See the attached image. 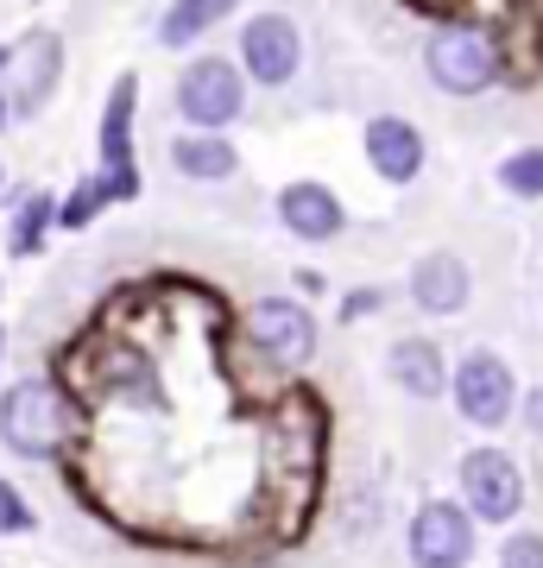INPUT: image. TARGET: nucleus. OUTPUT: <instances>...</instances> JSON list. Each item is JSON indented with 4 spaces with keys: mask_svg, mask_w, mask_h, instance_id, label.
Listing matches in <instances>:
<instances>
[{
    "mask_svg": "<svg viewBox=\"0 0 543 568\" xmlns=\"http://www.w3.org/2000/svg\"><path fill=\"white\" fill-rule=\"evenodd\" d=\"M500 568H543V537L537 530H512L500 549Z\"/></svg>",
    "mask_w": 543,
    "mask_h": 568,
    "instance_id": "20",
    "label": "nucleus"
},
{
    "mask_svg": "<svg viewBox=\"0 0 543 568\" xmlns=\"http://www.w3.org/2000/svg\"><path fill=\"white\" fill-rule=\"evenodd\" d=\"M455 480H462V499L455 506L474 525H512L524 511V474L505 448H467L462 462H455Z\"/></svg>",
    "mask_w": 543,
    "mask_h": 568,
    "instance_id": "4",
    "label": "nucleus"
},
{
    "mask_svg": "<svg viewBox=\"0 0 543 568\" xmlns=\"http://www.w3.org/2000/svg\"><path fill=\"white\" fill-rule=\"evenodd\" d=\"M366 164H373L385 183H411L423 171V133L404 121V114L366 121Z\"/></svg>",
    "mask_w": 543,
    "mask_h": 568,
    "instance_id": "13",
    "label": "nucleus"
},
{
    "mask_svg": "<svg viewBox=\"0 0 543 568\" xmlns=\"http://www.w3.org/2000/svg\"><path fill=\"white\" fill-rule=\"evenodd\" d=\"M171 164L190 183H222L241 171V159H234V145L222 133H183V140H171Z\"/></svg>",
    "mask_w": 543,
    "mask_h": 568,
    "instance_id": "14",
    "label": "nucleus"
},
{
    "mask_svg": "<svg viewBox=\"0 0 543 568\" xmlns=\"http://www.w3.org/2000/svg\"><path fill=\"white\" fill-rule=\"evenodd\" d=\"M247 335L272 366H310V354H316V316L291 297H260L247 310Z\"/></svg>",
    "mask_w": 543,
    "mask_h": 568,
    "instance_id": "7",
    "label": "nucleus"
},
{
    "mask_svg": "<svg viewBox=\"0 0 543 568\" xmlns=\"http://www.w3.org/2000/svg\"><path fill=\"white\" fill-rule=\"evenodd\" d=\"M524 429H531V436H543V386L524 392Z\"/></svg>",
    "mask_w": 543,
    "mask_h": 568,
    "instance_id": "23",
    "label": "nucleus"
},
{
    "mask_svg": "<svg viewBox=\"0 0 543 568\" xmlns=\"http://www.w3.org/2000/svg\"><path fill=\"white\" fill-rule=\"evenodd\" d=\"M303 63V39L291 13H253L241 32V77L265 82V89H284Z\"/></svg>",
    "mask_w": 543,
    "mask_h": 568,
    "instance_id": "8",
    "label": "nucleus"
},
{
    "mask_svg": "<svg viewBox=\"0 0 543 568\" xmlns=\"http://www.w3.org/2000/svg\"><path fill=\"white\" fill-rule=\"evenodd\" d=\"M500 183L512 190V196H524V203H543V145L512 152V159L500 164Z\"/></svg>",
    "mask_w": 543,
    "mask_h": 568,
    "instance_id": "17",
    "label": "nucleus"
},
{
    "mask_svg": "<svg viewBox=\"0 0 543 568\" xmlns=\"http://www.w3.org/2000/svg\"><path fill=\"white\" fill-rule=\"evenodd\" d=\"M0 126H7V102H0Z\"/></svg>",
    "mask_w": 543,
    "mask_h": 568,
    "instance_id": "24",
    "label": "nucleus"
},
{
    "mask_svg": "<svg viewBox=\"0 0 543 568\" xmlns=\"http://www.w3.org/2000/svg\"><path fill=\"white\" fill-rule=\"evenodd\" d=\"M449 398H455V417L474 429H500L512 424L519 410V379L512 366L493 354V347H467L462 361L449 366Z\"/></svg>",
    "mask_w": 543,
    "mask_h": 568,
    "instance_id": "3",
    "label": "nucleus"
},
{
    "mask_svg": "<svg viewBox=\"0 0 543 568\" xmlns=\"http://www.w3.org/2000/svg\"><path fill=\"white\" fill-rule=\"evenodd\" d=\"M385 373H392V386H399L404 398H418V405H430V398L449 392V361L430 335H399L392 354H385Z\"/></svg>",
    "mask_w": 543,
    "mask_h": 568,
    "instance_id": "12",
    "label": "nucleus"
},
{
    "mask_svg": "<svg viewBox=\"0 0 543 568\" xmlns=\"http://www.w3.org/2000/svg\"><path fill=\"white\" fill-rule=\"evenodd\" d=\"M51 215H58V203H51V196H26L20 215H13V227H7V246H13V253H39Z\"/></svg>",
    "mask_w": 543,
    "mask_h": 568,
    "instance_id": "16",
    "label": "nucleus"
},
{
    "mask_svg": "<svg viewBox=\"0 0 543 568\" xmlns=\"http://www.w3.org/2000/svg\"><path fill=\"white\" fill-rule=\"evenodd\" d=\"M279 222H284L291 241L322 246V241H335V234L348 227V209H342V196H335L329 183L298 178V183H284V190H279Z\"/></svg>",
    "mask_w": 543,
    "mask_h": 568,
    "instance_id": "10",
    "label": "nucleus"
},
{
    "mask_svg": "<svg viewBox=\"0 0 543 568\" xmlns=\"http://www.w3.org/2000/svg\"><path fill=\"white\" fill-rule=\"evenodd\" d=\"M241 108H247L241 63L197 58V63L178 77V114L197 126V133H222V126H234V121H241Z\"/></svg>",
    "mask_w": 543,
    "mask_h": 568,
    "instance_id": "5",
    "label": "nucleus"
},
{
    "mask_svg": "<svg viewBox=\"0 0 543 568\" xmlns=\"http://www.w3.org/2000/svg\"><path fill=\"white\" fill-rule=\"evenodd\" d=\"M474 518L455 499H423L411 511V568H467L474 562Z\"/></svg>",
    "mask_w": 543,
    "mask_h": 568,
    "instance_id": "6",
    "label": "nucleus"
},
{
    "mask_svg": "<svg viewBox=\"0 0 543 568\" xmlns=\"http://www.w3.org/2000/svg\"><path fill=\"white\" fill-rule=\"evenodd\" d=\"M0 63H7V51H0Z\"/></svg>",
    "mask_w": 543,
    "mask_h": 568,
    "instance_id": "26",
    "label": "nucleus"
},
{
    "mask_svg": "<svg viewBox=\"0 0 543 568\" xmlns=\"http://www.w3.org/2000/svg\"><path fill=\"white\" fill-rule=\"evenodd\" d=\"M241 0H171L159 20V44H197L209 26H222Z\"/></svg>",
    "mask_w": 543,
    "mask_h": 568,
    "instance_id": "15",
    "label": "nucleus"
},
{
    "mask_svg": "<svg viewBox=\"0 0 543 568\" xmlns=\"http://www.w3.org/2000/svg\"><path fill=\"white\" fill-rule=\"evenodd\" d=\"M385 304V291L373 284V291H348V304H342V323H361V316H373V310Z\"/></svg>",
    "mask_w": 543,
    "mask_h": 568,
    "instance_id": "22",
    "label": "nucleus"
},
{
    "mask_svg": "<svg viewBox=\"0 0 543 568\" xmlns=\"http://www.w3.org/2000/svg\"><path fill=\"white\" fill-rule=\"evenodd\" d=\"M51 82H58V39L39 32V39H32V82H26V95H20V114H32V108L51 95Z\"/></svg>",
    "mask_w": 543,
    "mask_h": 568,
    "instance_id": "18",
    "label": "nucleus"
},
{
    "mask_svg": "<svg viewBox=\"0 0 543 568\" xmlns=\"http://www.w3.org/2000/svg\"><path fill=\"white\" fill-rule=\"evenodd\" d=\"M77 436V405L51 379H20L0 392V443L20 462H58Z\"/></svg>",
    "mask_w": 543,
    "mask_h": 568,
    "instance_id": "1",
    "label": "nucleus"
},
{
    "mask_svg": "<svg viewBox=\"0 0 543 568\" xmlns=\"http://www.w3.org/2000/svg\"><path fill=\"white\" fill-rule=\"evenodd\" d=\"M467 297H474V278H467V265L455 253H423L411 265V304L423 316H462Z\"/></svg>",
    "mask_w": 543,
    "mask_h": 568,
    "instance_id": "11",
    "label": "nucleus"
},
{
    "mask_svg": "<svg viewBox=\"0 0 543 568\" xmlns=\"http://www.w3.org/2000/svg\"><path fill=\"white\" fill-rule=\"evenodd\" d=\"M0 347H7V335H0Z\"/></svg>",
    "mask_w": 543,
    "mask_h": 568,
    "instance_id": "25",
    "label": "nucleus"
},
{
    "mask_svg": "<svg viewBox=\"0 0 543 568\" xmlns=\"http://www.w3.org/2000/svg\"><path fill=\"white\" fill-rule=\"evenodd\" d=\"M32 525H39V518H32V506H26L20 493L0 480V530H32Z\"/></svg>",
    "mask_w": 543,
    "mask_h": 568,
    "instance_id": "21",
    "label": "nucleus"
},
{
    "mask_svg": "<svg viewBox=\"0 0 543 568\" xmlns=\"http://www.w3.org/2000/svg\"><path fill=\"white\" fill-rule=\"evenodd\" d=\"M101 203H108V196H101V183H95V178H82L77 190H70V196L58 203V215H51V222H58V227H89Z\"/></svg>",
    "mask_w": 543,
    "mask_h": 568,
    "instance_id": "19",
    "label": "nucleus"
},
{
    "mask_svg": "<svg viewBox=\"0 0 543 568\" xmlns=\"http://www.w3.org/2000/svg\"><path fill=\"white\" fill-rule=\"evenodd\" d=\"M133 102H140V82L121 77L114 95H108V114H101V196H133L140 178H133Z\"/></svg>",
    "mask_w": 543,
    "mask_h": 568,
    "instance_id": "9",
    "label": "nucleus"
},
{
    "mask_svg": "<svg viewBox=\"0 0 543 568\" xmlns=\"http://www.w3.org/2000/svg\"><path fill=\"white\" fill-rule=\"evenodd\" d=\"M423 63H430V82H436L443 95H486L505 70L493 32H486V26H467V20L443 26V32L430 39V51H423Z\"/></svg>",
    "mask_w": 543,
    "mask_h": 568,
    "instance_id": "2",
    "label": "nucleus"
}]
</instances>
